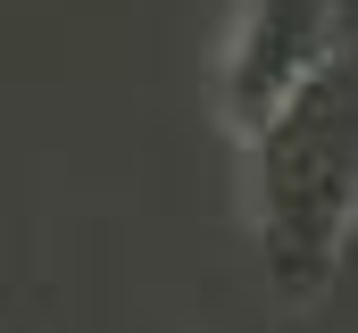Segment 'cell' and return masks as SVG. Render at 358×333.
Masks as SVG:
<instances>
[{"instance_id": "6da1fadb", "label": "cell", "mask_w": 358, "mask_h": 333, "mask_svg": "<svg viewBox=\"0 0 358 333\" xmlns=\"http://www.w3.org/2000/svg\"><path fill=\"white\" fill-rule=\"evenodd\" d=\"M259 150V258L283 309H308L358 225V42L308 83Z\"/></svg>"}, {"instance_id": "3957f363", "label": "cell", "mask_w": 358, "mask_h": 333, "mask_svg": "<svg viewBox=\"0 0 358 333\" xmlns=\"http://www.w3.org/2000/svg\"><path fill=\"white\" fill-rule=\"evenodd\" d=\"M342 17H350V34H358V0H342Z\"/></svg>"}, {"instance_id": "7a4b0ae2", "label": "cell", "mask_w": 358, "mask_h": 333, "mask_svg": "<svg viewBox=\"0 0 358 333\" xmlns=\"http://www.w3.org/2000/svg\"><path fill=\"white\" fill-rule=\"evenodd\" d=\"M350 42L358 34L342 17V0H250L234 42H225V67H217V117L242 142H259Z\"/></svg>"}]
</instances>
